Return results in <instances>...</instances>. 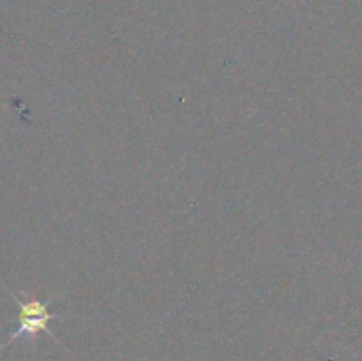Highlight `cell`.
I'll return each instance as SVG.
<instances>
[{
	"label": "cell",
	"mask_w": 362,
	"mask_h": 361,
	"mask_svg": "<svg viewBox=\"0 0 362 361\" xmlns=\"http://www.w3.org/2000/svg\"><path fill=\"white\" fill-rule=\"evenodd\" d=\"M11 297L16 301L18 308H20V317H18V328L11 333L7 342L0 345V353H2L7 345H11L14 340L20 338V336H28V338L34 340L39 333H46V335L52 336L53 340H57L55 333L49 329V321L62 319V315H55L48 311V306L53 303L55 297H49V299L46 301H41V299L23 301L20 299L16 294H11Z\"/></svg>",
	"instance_id": "cell-1"
}]
</instances>
